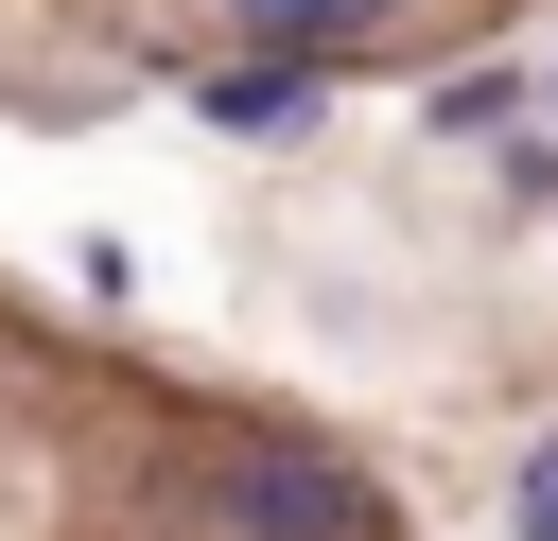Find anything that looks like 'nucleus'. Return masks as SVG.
<instances>
[{
	"mask_svg": "<svg viewBox=\"0 0 558 541\" xmlns=\"http://www.w3.org/2000/svg\"><path fill=\"white\" fill-rule=\"evenodd\" d=\"M192 524L209 541H384V489L331 454V436H227V454H192Z\"/></svg>",
	"mask_w": 558,
	"mask_h": 541,
	"instance_id": "obj_1",
	"label": "nucleus"
},
{
	"mask_svg": "<svg viewBox=\"0 0 558 541\" xmlns=\"http://www.w3.org/2000/svg\"><path fill=\"white\" fill-rule=\"evenodd\" d=\"M523 541H558V454H541V471H523Z\"/></svg>",
	"mask_w": 558,
	"mask_h": 541,
	"instance_id": "obj_4",
	"label": "nucleus"
},
{
	"mask_svg": "<svg viewBox=\"0 0 558 541\" xmlns=\"http://www.w3.org/2000/svg\"><path fill=\"white\" fill-rule=\"evenodd\" d=\"M296 105H314V70H296V52H262V70H209V122H244V140H279Z\"/></svg>",
	"mask_w": 558,
	"mask_h": 541,
	"instance_id": "obj_2",
	"label": "nucleus"
},
{
	"mask_svg": "<svg viewBox=\"0 0 558 541\" xmlns=\"http://www.w3.org/2000/svg\"><path fill=\"white\" fill-rule=\"evenodd\" d=\"M227 17H244L262 52H296V70H314L331 35H366V0H227Z\"/></svg>",
	"mask_w": 558,
	"mask_h": 541,
	"instance_id": "obj_3",
	"label": "nucleus"
}]
</instances>
